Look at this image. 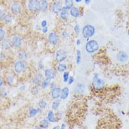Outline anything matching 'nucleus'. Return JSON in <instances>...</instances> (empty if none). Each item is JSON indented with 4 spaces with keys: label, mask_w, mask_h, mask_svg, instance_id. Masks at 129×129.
Wrapping results in <instances>:
<instances>
[{
    "label": "nucleus",
    "mask_w": 129,
    "mask_h": 129,
    "mask_svg": "<svg viewBox=\"0 0 129 129\" xmlns=\"http://www.w3.org/2000/svg\"><path fill=\"white\" fill-rule=\"evenodd\" d=\"M86 51L89 53V54H93L97 52L99 49V45L95 40H91L86 42V46H85Z\"/></svg>",
    "instance_id": "f257e3e1"
},
{
    "label": "nucleus",
    "mask_w": 129,
    "mask_h": 129,
    "mask_svg": "<svg viewBox=\"0 0 129 129\" xmlns=\"http://www.w3.org/2000/svg\"><path fill=\"white\" fill-rule=\"evenodd\" d=\"M95 32V28L92 25L88 24L84 26L82 28V35L85 38H89L94 35Z\"/></svg>",
    "instance_id": "f03ea898"
},
{
    "label": "nucleus",
    "mask_w": 129,
    "mask_h": 129,
    "mask_svg": "<svg viewBox=\"0 0 129 129\" xmlns=\"http://www.w3.org/2000/svg\"><path fill=\"white\" fill-rule=\"evenodd\" d=\"M26 63L23 60H19L16 61L14 64V71L17 73H21L25 70Z\"/></svg>",
    "instance_id": "7ed1b4c3"
},
{
    "label": "nucleus",
    "mask_w": 129,
    "mask_h": 129,
    "mask_svg": "<svg viewBox=\"0 0 129 129\" xmlns=\"http://www.w3.org/2000/svg\"><path fill=\"white\" fill-rule=\"evenodd\" d=\"M27 7L31 12H33V13L37 12L39 10V0H29Z\"/></svg>",
    "instance_id": "20e7f679"
},
{
    "label": "nucleus",
    "mask_w": 129,
    "mask_h": 129,
    "mask_svg": "<svg viewBox=\"0 0 129 129\" xmlns=\"http://www.w3.org/2000/svg\"><path fill=\"white\" fill-rule=\"evenodd\" d=\"M92 86L95 90H100L105 86V82L103 80L100 79L99 78H93V81L92 82Z\"/></svg>",
    "instance_id": "39448f33"
},
{
    "label": "nucleus",
    "mask_w": 129,
    "mask_h": 129,
    "mask_svg": "<svg viewBox=\"0 0 129 129\" xmlns=\"http://www.w3.org/2000/svg\"><path fill=\"white\" fill-rule=\"evenodd\" d=\"M22 11V7L21 4L18 2H14L11 6V11L13 14L15 15H18Z\"/></svg>",
    "instance_id": "423d86ee"
},
{
    "label": "nucleus",
    "mask_w": 129,
    "mask_h": 129,
    "mask_svg": "<svg viewBox=\"0 0 129 129\" xmlns=\"http://www.w3.org/2000/svg\"><path fill=\"white\" fill-rule=\"evenodd\" d=\"M66 57H67V52L64 49H59L55 54V59L59 63L64 61L66 59Z\"/></svg>",
    "instance_id": "0eeeda50"
},
{
    "label": "nucleus",
    "mask_w": 129,
    "mask_h": 129,
    "mask_svg": "<svg viewBox=\"0 0 129 129\" xmlns=\"http://www.w3.org/2000/svg\"><path fill=\"white\" fill-rule=\"evenodd\" d=\"M62 8V3L60 1H55L52 4V11L55 14H59Z\"/></svg>",
    "instance_id": "6e6552de"
},
{
    "label": "nucleus",
    "mask_w": 129,
    "mask_h": 129,
    "mask_svg": "<svg viewBox=\"0 0 129 129\" xmlns=\"http://www.w3.org/2000/svg\"><path fill=\"white\" fill-rule=\"evenodd\" d=\"M48 41L52 45H56L58 42V36L55 32H51L48 34Z\"/></svg>",
    "instance_id": "1a4fd4ad"
},
{
    "label": "nucleus",
    "mask_w": 129,
    "mask_h": 129,
    "mask_svg": "<svg viewBox=\"0 0 129 129\" xmlns=\"http://www.w3.org/2000/svg\"><path fill=\"white\" fill-rule=\"evenodd\" d=\"M11 44L15 47H20L22 45V39L19 36H14L11 40Z\"/></svg>",
    "instance_id": "9d476101"
},
{
    "label": "nucleus",
    "mask_w": 129,
    "mask_h": 129,
    "mask_svg": "<svg viewBox=\"0 0 129 129\" xmlns=\"http://www.w3.org/2000/svg\"><path fill=\"white\" fill-rule=\"evenodd\" d=\"M44 76H45L46 78H48V79H53L55 78V76H56V73H55V71L53 69H46L44 72Z\"/></svg>",
    "instance_id": "9b49d317"
},
{
    "label": "nucleus",
    "mask_w": 129,
    "mask_h": 129,
    "mask_svg": "<svg viewBox=\"0 0 129 129\" xmlns=\"http://www.w3.org/2000/svg\"><path fill=\"white\" fill-rule=\"evenodd\" d=\"M60 93H61V89L60 87H55V88L52 89L51 91V97L53 99H58L60 97Z\"/></svg>",
    "instance_id": "f8f14e48"
},
{
    "label": "nucleus",
    "mask_w": 129,
    "mask_h": 129,
    "mask_svg": "<svg viewBox=\"0 0 129 129\" xmlns=\"http://www.w3.org/2000/svg\"><path fill=\"white\" fill-rule=\"evenodd\" d=\"M116 58L120 62H125L128 59V54L126 52L121 51V52H119L117 54Z\"/></svg>",
    "instance_id": "ddd939ff"
},
{
    "label": "nucleus",
    "mask_w": 129,
    "mask_h": 129,
    "mask_svg": "<svg viewBox=\"0 0 129 129\" xmlns=\"http://www.w3.org/2000/svg\"><path fill=\"white\" fill-rule=\"evenodd\" d=\"M70 14L73 18H78L79 16H80V11L77 7H72L70 9Z\"/></svg>",
    "instance_id": "4468645a"
},
{
    "label": "nucleus",
    "mask_w": 129,
    "mask_h": 129,
    "mask_svg": "<svg viewBox=\"0 0 129 129\" xmlns=\"http://www.w3.org/2000/svg\"><path fill=\"white\" fill-rule=\"evenodd\" d=\"M48 3L47 0H39V10L46 11L48 10Z\"/></svg>",
    "instance_id": "2eb2a0df"
},
{
    "label": "nucleus",
    "mask_w": 129,
    "mask_h": 129,
    "mask_svg": "<svg viewBox=\"0 0 129 129\" xmlns=\"http://www.w3.org/2000/svg\"><path fill=\"white\" fill-rule=\"evenodd\" d=\"M60 16L62 19L66 21L68 19V16H69V12H68V9L65 7H62V8L61 11L60 12Z\"/></svg>",
    "instance_id": "dca6fc26"
},
{
    "label": "nucleus",
    "mask_w": 129,
    "mask_h": 129,
    "mask_svg": "<svg viewBox=\"0 0 129 129\" xmlns=\"http://www.w3.org/2000/svg\"><path fill=\"white\" fill-rule=\"evenodd\" d=\"M47 119L48 120V121L52 123H56L58 121V119L55 118V114L53 113V111L50 110L48 112L47 114Z\"/></svg>",
    "instance_id": "f3484780"
},
{
    "label": "nucleus",
    "mask_w": 129,
    "mask_h": 129,
    "mask_svg": "<svg viewBox=\"0 0 129 129\" xmlns=\"http://www.w3.org/2000/svg\"><path fill=\"white\" fill-rule=\"evenodd\" d=\"M84 88H85V86H84V84L82 83H78L76 85V86L74 87V92L76 93H83L84 91Z\"/></svg>",
    "instance_id": "a211bd4d"
},
{
    "label": "nucleus",
    "mask_w": 129,
    "mask_h": 129,
    "mask_svg": "<svg viewBox=\"0 0 129 129\" xmlns=\"http://www.w3.org/2000/svg\"><path fill=\"white\" fill-rule=\"evenodd\" d=\"M42 79H43V76H42V74H41V73H37V74H36L33 77L32 82H33V83L35 84V85H39L42 81Z\"/></svg>",
    "instance_id": "6ab92c4d"
},
{
    "label": "nucleus",
    "mask_w": 129,
    "mask_h": 129,
    "mask_svg": "<svg viewBox=\"0 0 129 129\" xmlns=\"http://www.w3.org/2000/svg\"><path fill=\"white\" fill-rule=\"evenodd\" d=\"M69 88L68 87H64L62 90H61V93H60V98L61 100H65L69 95Z\"/></svg>",
    "instance_id": "aec40b11"
},
{
    "label": "nucleus",
    "mask_w": 129,
    "mask_h": 129,
    "mask_svg": "<svg viewBox=\"0 0 129 129\" xmlns=\"http://www.w3.org/2000/svg\"><path fill=\"white\" fill-rule=\"evenodd\" d=\"M11 42L10 41L9 39H4L3 40H2V46L4 49H9L11 47Z\"/></svg>",
    "instance_id": "412c9836"
},
{
    "label": "nucleus",
    "mask_w": 129,
    "mask_h": 129,
    "mask_svg": "<svg viewBox=\"0 0 129 129\" xmlns=\"http://www.w3.org/2000/svg\"><path fill=\"white\" fill-rule=\"evenodd\" d=\"M64 7L68 10H70L72 7H74V2L73 0H64Z\"/></svg>",
    "instance_id": "4be33fe9"
},
{
    "label": "nucleus",
    "mask_w": 129,
    "mask_h": 129,
    "mask_svg": "<svg viewBox=\"0 0 129 129\" xmlns=\"http://www.w3.org/2000/svg\"><path fill=\"white\" fill-rule=\"evenodd\" d=\"M61 103V100H55L53 103H52V109L53 110H57L59 108V106Z\"/></svg>",
    "instance_id": "5701e85b"
},
{
    "label": "nucleus",
    "mask_w": 129,
    "mask_h": 129,
    "mask_svg": "<svg viewBox=\"0 0 129 129\" xmlns=\"http://www.w3.org/2000/svg\"><path fill=\"white\" fill-rule=\"evenodd\" d=\"M40 128H48V120L47 119H44L41 121Z\"/></svg>",
    "instance_id": "b1692460"
},
{
    "label": "nucleus",
    "mask_w": 129,
    "mask_h": 129,
    "mask_svg": "<svg viewBox=\"0 0 129 129\" xmlns=\"http://www.w3.org/2000/svg\"><path fill=\"white\" fill-rule=\"evenodd\" d=\"M57 69H58V71L59 72H63L64 73V71L67 70V65L64 64H59L58 65V67H57Z\"/></svg>",
    "instance_id": "393cba45"
},
{
    "label": "nucleus",
    "mask_w": 129,
    "mask_h": 129,
    "mask_svg": "<svg viewBox=\"0 0 129 129\" xmlns=\"http://www.w3.org/2000/svg\"><path fill=\"white\" fill-rule=\"evenodd\" d=\"M81 61V53L80 50H77L76 52V63L77 64H79Z\"/></svg>",
    "instance_id": "a878e982"
},
{
    "label": "nucleus",
    "mask_w": 129,
    "mask_h": 129,
    "mask_svg": "<svg viewBox=\"0 0 129 129\" xmlns=\"http://www.w3.org/2000/svg\"><path fill=\"white\" fill-rule=\"evenodd\" d=\"M18 58H19L20 60L26 59L27 58V52H25V51H20V52L18 53Z\"/></svg>",
    "instance_id": "bb28decb"
},
{
    "label": "nucleus",
    "mask_w": 129,
    "mask_h": 129,
    "mask_svg": "<svg viewBox=\"0 0 129 129\" xmlns=\"http://www.w3.org/2000/svg\"><path fill=\"white\" fill-rule=\"evenodd\" d=\"M50 84H51V80L50 79H48V78H46L44 81L42 82V87L45 89L46 87H48V86H50Z\"/></svg>",
    "instance_id": "cd10ccee"
},
{
    "label": "nucleus",
    "mask_w": 129,
    "mask_h": 129,
    "mask_svg": "<svg viewBox=\"0 0 129 129\" xmlns=\"http://www.w3.org/2000/svg\"><path fill=\"white\" fill-rule=\"evenodd\" d=\"M39 108L41 109H44L46 108V106H47V103H46V102L44 101V100H41V101H39Z\"/></svg>",
    "instance_id": "c85d7f7f"
},
{
    "label": "nucleus",
    "mask_w": 129,
    "mask_h": 129,
    "mask_svg": "<svg viewBox=\"0 0 129 129\" xmlns=\"http://www.w3.org/2000/svg\"><path fill=\"white\" fill-rule=\"evenodd\" d=\"M41 110L40 109H29V115L30 116H35L38 113V112H40Z\"/></svg>",
    "instance_id": "c756f323"
},
{
    "label": "nucleus",
    "mask_w": 129,
    "mask_h": 129,
    "mask_svg": "<svg viewBox=\"0 0 129 129\" xmlns=\"http://www.w3.org/2000/svg\"><path fill=\"white\" fill-rule=\"evenodd\" d=\"M69 77H70V74H69V73H68V72H66V71H64V73H63V81H64V83L68 82V79H69Z\"/></svg>",
    "instance_id": "7c9ffc66"
},
{
    "label": "nucleus",
    "mask_w": 129,
    "mask_h": 129,
    "mask_svg": "<svg viewBox=\"0 0 129 129\" xmlns=\"http://www.w3.org/2000/svg\"><path fill=\"white\" fill-rule=\"evenodd\" d=\"M6 16H7L6 13L4 11H2V10H0V21H4Z\"/></svg>",
    "instance_id": "2f4dec72"
},
{
    "label": "nucleus",
    "mask_w": 129,
    "mask_h": 129,
    "mask_svg": "<svg viewBox=\"0 0 129 129\" xmlns=\"http://www.w3.org/2000/svg\"><path fill=\"white\" fill-rule=\"evenodd\" d=\"M7 82L8 84H12L14 82V79L12 76H8L7 77Z\"/></svg>",
    "instance_id": "473e14b6"
},
{
    "label": "nucleus",
    "mask_w": 129,
    "mask_h": 129,
    "mask_svg": "<svg viewBox=\"0 0 129 129\" xmlns=\"http://www.w3.org/2000/svg\"><path fill=\"white\" fill-rule=\"evenodd\" d=\"M4 21H6V23H10L11 22V21H12V17H11V16L9 15H9H7L6 17H5Z\"/></svg>",
    "instance_id": "72a5a7b5"
},
{
    "label": "nucleus",
    "mask_w": 129,
    "mask_h": 129,
    "mask_svg": "<svg viewBox=\"0 0 129 129\" xmlns=\"http://www.w3.org/2000/svg\"><path fill=\"white\" fill-rule=\"evenodd\" d=\"M74 31L76 35H79V32H80V28H79V26L78 24H77L76 26H74Z\"/></svg>",
    "instance_id": "f704fd0d"
},
{
    "label": "nucleus",
    "mask_w": 129,
    "mask_h": 129,
    "mask_svg": "<svg viewBox=\"0 0 129 129\" xmlns=\"http://www.w3.org/2000/svg\"><path fill=\"white\" fill-rule=\"evenodd\" d=\"M5 37V31L3 29H0V40H3Z\"/></svg>",
    "instance_id": "c9c22d12"
},
{
    "label": "nucleus",
    "mask_w": 129,
    "mask_h": 129,
    "mask_svg": "<svg viewBox=\"0 0 129 129\" xmlns=\"http://www.w3.org/2000/svg\"><path fill=\"white\" fill-rule=\"evenodd\" d=\"M74 81V78L73 76H70V77H69V79H68V84H69V85H71V84L73 83Z\"/></svg>",
    "instance_id": "e433bc0d"
},
{
    "label": "nucleus",
    "mask_w": 129,
    "mask_h": 129,
    "mask_svg": "<svg viewBox=\"0 0 129 129\" xmlns=\"http://www.w3.org/2000/svg\"><path fill=\"white\" fill-rule=\"evenodd\" d=\"M46 26H47V21L46 20H43L42 21V23H41V26H42V28H44Z\"/></svg>",
    "instance_id": "4c0bfd02"
},
{
    "label": "nucleus",
    "mask_w": 129,
    "mask_h": 129,
    "mask_svg": "<svg viewBox=\"0 0 129 129\" xmlns=\"http://www.w3.org/2000/svg\"><path fill=\"white\" fill-rule=\"evenodd\" d=\"M38 67H39V68L40 69V70H43V69H44V65H43V64H42V61H39V65H38Z\"/></svg>",
    "instance_id": "58836bf2"
},
{
    "label": "nucleus",
    "mask_w": 129,
    "mask_h": 129,
    "mask_svg": "<svg viewBox=\"0 0 129 129\" xmlns=\"http://www.w3.org/2000/svg\"><path fill=\"white\" fill-rule=\"evenodd\" d=\"M56 87V85H55V83H51V84H50V87L52 89H53V88H55V87Z\"/></svg>",
    "instance_id": "ea45409f"
},
{
    "label": "nucleus",
    "mask_w": 129,
    "mask_h": 129,
    "mask_svg": "<svg viewBox=\"0 0 129 129\" xmlns=\"http://www.w3.org/2000/svg\"><path fill=\"white\" fill-rule=\"evenodd\" d=\"M48 31V28H47V26H46L44 28H43V29H42V32H44V33H46Z\"/></svg>",
    "instance_id": "a19ab883"
},
{
    "label": "nucleus",
    "mask_w": 129,
    "mask_h": 129,
    "mask_svg": "<svg viewBox=\"0 0 129 129\" xmlns=\"http://www.w3.org/2000/svg\"><path fill=\"white\" fill-rule=\"evenodd\" d=\"M4 58H5V57L3 54V53H0V60H2Z\"/></svg>",
    "instance_id": "79ce46f5"
},
{
    "label": "nucleus",
    "mask_w": 129,
    "mask_h": 129,
    "mask_svg": "<svg viewBox=\"0 0 129 129\" xmlns=\"http://www.w3.org/2000/svg\"><path fill=\"white\" fill-rule=\"evenodd\" d=\"M84 3L86 4H88L90 3V2H91V0H84Z\"/></svg>",
    "instance_id": "37998d69"
},
{
    "label": "nucleus",
    "mask_w": 129,
    "mask_h": 129,
    "mask_svg": "<svg viewBox=\"0 0 129 129\" xmlns=\"http://www.w3.org/2000/svg\"><path fill=\"white\" fill-rule=\"evenodd\" d=\"M64 36H66V38L68 36V33H67L66 32H64L63 33H62V37H63V38H64Z\"/></svg>",
    "instance_id": "c03bdc74"
},
{
    "label": "nucleus",
    "mask_w": 129,
    "mask_h": 129,
    "mask_svg": "<svg viewBox=\"0 0 129 129\" xmlns=\"http://www.w3.org/2000/svg\"><path fill=\"white\" fill-rule=\"evenodd\" d=\"M2 85H3V80L0 78V87L2 86Z\"/></svg>",
    "instance_id": "a18cd8bd"
},
{
    "label": "nucleus",
    "mask_w": 129,
    "mask_h": 129,
    "mask_svg": "<svg viewBox=\"0 0 129 129\" xmlns=\"http://www.w3.org/2000/svg\"><path fill=\"white\" fill-rule=\"evenodd\" d=\"M80 44H81V40L78 39L77 40V45H79Z\"/></svg>",
    "instance_id": "49530a36"
},
{
    "label": "nucleus",
    "mask_w": 129,
    "mask_h": 129,
    "mask_svg": "<svg viewBox=\"0 0 129 129\" xmlns=\"http://www.w3.org/2000/svg\"><path fill=\"white\" fill-rule=\"evenodd\" d=\"M61 128H62V129H64V128H65V124H64V123H63V124H62V125Z\"/></svg>",
    "instance_id": "de8ad7c7"
},
{
    "label": "nucleus",
    "mask_w": 129,
    "mask_h": 129,
    "mask_svg": "<svg viewBox=\"0 0 129 129\" xmlns=\"http://www.w3.org/2000/svg\"><path fill=\"white\" fill-rule=\"evenodd\" d=\"M81 1H82V0H75V2H76L77 3H80Z\"/></svg>",
    "instance_id": "09e8293b"
},
{
    "label": "nucleus",
    "mask_w": 129,
    "mask_h": 129,
    "mask_svg": "<svg viewBox=\"0 0 129 129\" xmlns=\"http://www.w3.org/2000/svg\"><path fill=\"white\" fill-rule=\"evenodd\" d=\"M60 128V126H55V127H54L53 128H54V129H56V128Z\"/></svg>",
    "instance_id": "8fccbe9b"
}]
</instances>
